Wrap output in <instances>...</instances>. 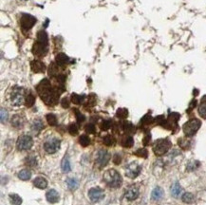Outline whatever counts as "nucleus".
<instances>
[{
    "label": "nucleus",
    "mask_w": 206,
    "mask_h": 205,
    "mask_svg": "<svg viewBox=\"0 0 206 205\" xmlns=\"http://www.w3.org/2000/svg\"><path fill=\"white\" fill-rule=\"evenodd\" d=\"M57 73H58V65L54 63H52L51 65H49L48 75L51 77H55V76H57Z\"/></svg>",
    "instance_id": "nucleus-31"
},
{
    "label": "nucleus",
    "mask_w": 206,
    "mask_h": 205,
    "mask_svg": "<svg viewBox=\"0 0 206 205\" xmlns=\"http://www.w3.org/2000/svg\"><path fill=\"white\" fill-rule=\"evenodd\" d=\"M110 159V155L108 151L105 150H100L97 155V163L99 165H100L101 167L105 166L108 164V162Z\"/></svg>",
    "instance_id": "nucleus-12"
},
{
    "label": "nucleus",
    "mask_w": 206,
    "mask_h": 205,
    "mask_svg": "<svg viewBox=\"0 0 206 205\" xmlns=\"http://www.w3.org/2000/svg\"><path fill=\"white\" fill-rule=\"evenodd\" d=\"M100 127H101V129L102 130H108L110 127H111V121H109V120H105V121H103L102 122H101V125H100Z\"/></svg>",
    "instance_id": "nucleus-37"
},
{
    "label": "nucleus",
    "mask_w": 206,
    "mask_h": 205,
    "mask_svg": "<svg viewBox=\"0 0 206 205\" xmlns=\"http://www.w3.org/2000/svg\"><path fill=\"white\" fill-rule=\"evenodd\" d=\"M79 143L82 146H88L89 143H90V139L88 138V136L87 135H82L80 138H79Z\"/></svg>",
    "instance_id": "nucleus-34"
},
{
    "label": "nucleus",
    "mask_w": 206,
    "mask_h": 205,
    "mask_svg": "<svg viewBox=\"0 0 206 205\" xmlns=\"http://www.w3.org/2000/svg\"><path fill=\"white\" fill-rule=\"evenodd\" d=\"M60 140L56 138H52L44 143V149L49 154H53L60 148Z\"/></svg>",
    "instance_id": "nucleus-9"
},
{
    "label": "nucleus",
    "mask_w": 206,
    "mask_h": 205,
    "mask_svg": "<svg viewBox=\"0 0 206 205\" xmlns=\"http://www.w3.org/2000/svg\"><path fill=\"white\" fill-rule=\"evenodd\" d=\"M55 62L57 65H65L66 64L69 63V58L68 55H66L65 53H58L55 57Z\"/></svg>",
    "instance_id": "nucleus-16"
},
{
    "label": "nucleus",
    "mask_w": 206,
    "mask_h": 205,
    "mask_svg": "<svg viewBox=\"0 0 206 205\" xmlns=\"http://www.w3.org/2000/svg\"><path fill=\"white\" fill-rule=\"evenodd\" d=\"M10 200L12 205H21V203H22V199L16 194L10 195Z\"/></svg>",
    "instance_id": "nucleus-29"
},
{
    "label": "nucleus",
    "mask_w": 206,
    "mask_h": 205,
    "mask_svg": "<svg viewBox=\"0 0 206 205\" xmlns=\"http://www.w3.org/2000/svg\"><path fill=\"white\" fill-rule=\"evenodd\" d=\"M121 161H122V158L119 156V154H115L113 156V162L115 163V164H120Z\"/></svg>",
    "instance_id": "nucleus-48"
},
{
    "label": "nucleus",
    "mask_w": 206,
    "mask_h": 205,
    "mask_svg": "<svg viewBox=\"0 0 206 205\" xmlns=\"http://www.w3.org/2000/svg\"><path fill=\"white\" fill-rule=\"evenodd\" d=\"M12 125L16 128H21L24 125V120L20 115H15L12 119Z\"/></svg>",
    "instance_id": "nucleus-21"
},
{
    "label": "nucleus",
    "mask_w": 206,
    "mask_h": 205,
    "mask_svg": "<svg viewBox=\"0 0 206 205\" xmlns=\"http://www.w3.org/2000/svg\"><path fill=\"white\" fill-rule=\"evenodd\" d=\"M44 128V124L42 122L41 120H35L34 122H32V125H31V129L34 131L35 133H38L40 132L41 130Z\"/></svg>",
    "instance_id": "nucleus-24"
},
{
    "label": "nucleus",
    "mask_w": 206,
    "mask_h": 205,
    "mask_svg": "<svg viewBox=\"0 0 206 205\" xmlns=\"http://www.w3.org/2000/svg\"><path fill=\"white\" fill-rule=\"evenodd\" d=\"M121 144L122 146L123 147H126V148H130V147H132V145L134 144V140L133 138L131 136H123L121 140Z\"/></svg>",
    "instance_id": "nucleus-18"
},
{
    "label": "nucleus",
    "mask_w": 206,
    "mask_h": 205,
    "mask_svg": "<svg viewBox=\"0 0 206 205\" xmlns=\"http://www.w3.org/2000/svg\"><path fill=\"white\" fill-rule=\"evenodd\" d=\"M141 171H142V167L140 166L138 163L131 162L126 168V174L128 178H136L140 175Z\"/></svg>",
    "instance_id": "nucleus-10"
},
{
    "label": "nucleus",
    "mask_w": 206,
    "mask_h": 205,
    "mask_svg": "<svg viewBox=\"0 0 206 205\" xmlns=\"http://www.w3.org/2000/svg\"><path fill=\"white\" fill-rule=\"evenodd\" d=\"M34 103H35V97L31 93H29L26 96V99H25V104H26V106H28V108H31V106L34 104Z\"/></svg>",
    "instance_id": "nucleus-28"
},
{
    "label": "nucleus",
    "mask_w": 206,
    "mask_h": 205,
    "mask_svg": "<svg viewBox=\"0 0 206 205\" xmlns=\"http://www.w3.org/2000/svg\"><path fill=\"white\" fill-rule=\"evenodd\" d=\"M201 125V122L200 120L192 119L184 124V125L183 127V132L187 137H192L197 133V131L200 129Z\"/></svg>",
    "instance_id": "nucleus-4"
},
{
    "label": "nucleus",
    "mask_w": 206,
    "mask_h": 205,
    "mask_svg": "<svg viewBox=\"0 0 206 205\" xmlns=\"http://www.w3.org/2000/svg\"><path fill=\"white\" fill-rule=\"evenodd\" d=\"M121 128L126 134H132L135 132V126L130 122H123L121 124Z\"/></svg>",
    "instance_id": "nucleus-17"
},
{
    "label": "nucleus",
    "mask_w": 206,
    "mask_h": 205,
    "mask_svg": "<svg viewBox=\"0 0 206 205\" xmlns=\"http://www.w3.org/2000/svg\"><path fill=\"white\" fill-rule=\"evenodd\" d=\"M88 196L91 201L97 202L99 200H101L102 199H104V192L101 188H98V187L91 188V189L88 191Z\"/></svg>",
    "instance_id": "nucleus-11"
},
{
    "label": "nucleus",
    "mask_w": 206,
    "mask_h": 205,
    "mask_svg": "<svg viewBox=\"0 0 206 205\" xmlns=\"http://www.w3.org/2000/svg\"><path fill=\"white\" fill-rule=\"evenodd\" d=\"M36 90L41 97V99L48 105H54L58 103L59 96L61 92L59 91L58 87L53 88L51 85V82L48 79H44L41 81L36 87Z\"/></svg>",
    "instance_id": "nucleus-1"
},
{
    "label": "nucleus",
    "mask_w": 206,
    "mask_h": 205,
    "mask_svg": "<svg viewBox=\"0 0 206 205\" xmlns=\"http://www.w3.org/2000/svg\"><path fill=\"white\" fill-rule=\"evenodd\" d=\"M1 122H5L8 119V112L6 109H4L3 108H1Z\"/></svg>",
    "instance_id": "nucleus-44"
},
{
    "label": "nucleus",
    "mask_w": 206,
    "mask_h": 205,
    "mask_svg": "<svg viewBox=\"0 0 206 205\" xmlns=\"http://www.w3.org/2000/svg\"><path fill=\"white\" fill-rule=\"evenodd\" d=\"M61 104H62V106H63L64 108H69V101L68 98H64V99H62Z\"/></svg>",
    "instance_id": "nucleus-46"
},
{
    "label": "nucleus",
    "mask_w": 206,
    "mask_h": 205,
    "mask_svg": "<svg viewBox=\"0 0 206 205\" xmlns=\"http://www.w3.org/2000/svg\"><path fill=\"white\" fill-rule=\"evenodd\" d=\"M74 111H75V115H76V119H77V122H83L86 120L85 116H84L83 114H82L79 110L74 109Z\"/></svg>",
    "instance_id": "nucleus-41"
},
{
    "label": "nucleus",
    "mask_w": 206,
    "mask_h": 205,
    "mask_svg": "<svg viewBox=\"0 0 206 205\" xmlns=\"http://www.w3.org/2000/svg\"><path fill=\"white\" fill-rule=\"evenodd\" d=\"M35 23H36V18L34 16L28 14V13L22 14L21 18H20V25H21V28L23 30H30L32 27H34Z\"/></svg>",
    "instance_id": "nucleus-8"
},
{
    "label": "nucleus",
    "mask_w": 206,
    "mask_h": 205,
    "mask_svg": "<svg viewBox=\"0 0 206 205\" xmlns=\"http://www.w3.org/2000/svg\"><path fill=\"white\" fill-rule=\"evenodd\" d=\"M47 121L48 122L49 125L52 126H54L57 125V118L56 116L54 115V114H48L47 115Z\"/></svg>",
    "instance_id": "nucleus-36"
},
{
    "label": "nucleus",
    "mask_w": 206,
    "mask_h": 205,
    "mask_svg": "<svg viewBox=\"0 0 206 205\" xmlns=\"http://www.w3.org/2000/svg\"><path fill=\"white\" fill-rule=\"evenodd\" d=\"M62 170L65 173H68V172L70 171L71 167H70V163H69V161L68 158H64L63 161H62Z\"/></svg>",
    "instance_id": "nucleus-33"
},
{
    "label": "nucleus",
    "mask_w": 206,
    "mask_h": 205,
    "mask_svg": "<svg viewBox=\"0 0 206 205\" xmlns=\"http://www.w3.org/2000/svg\"><path fill=\"white\" fill-rule=\"evenodd\" d=\"M34 144V141L30 136L28 135H23L21 137L18 138L17 143H16V145H17V148L20 151H25V150H29L30 147Z\"/></svg>",
    "instance_id": "nucleus-7"
},
{
    "label": "nucleus",
    "mask_w": 206,
    "mask_h": 205,
    "mask_svg": "<svg viewBox=\"0 0 206 205\" xmlns=\"http://www.w3.org/2000/svg\"><path fill=\"white\" fill-rule=\"evenodd\" d=\"M30 68L31 70L35 73H41L44 72L46 70V65L43 62H41L39 60H34L30 63Z\"/></svg>",
    "instance_id": "nucleus-13"
},
{
    "label": "nucleus",
    "mask_w": 206,
    "mask_h": 205,
    "mask_svg": "<svg viewBox=\"0 0 206 205\" xmlns=\"http://www.w3.org/2000/svg\"><path fill=\"white\" fill-rule=\"evenodd\" d=\"M199 114L204 119H206V96H204L201 100V103L199 106Z\"/></svg>",
    "instance_id": "nucleus-23"
},
{
    "label": "nucleus",
    "mask_w": 206,
    "mask_h": 205,
    "mask_svg": "<svg viewBox=\"0 0 206 205\" xmlns=\"http://www.w3.org/2000/svg\"><path fill=\"white\" fill-rule=\"evenodd\" d=\"M95 125H93V124H88L87 126H86V131H87V133H88V134H93V133H95Z\"/></svg>",
    "instance_id": "nucleus-43"
},
{
    "label": "nucleus",
    "mask_w": 206,
    "mask_h": 205,
    "mask_svg": "<svg viewBox=\"0 0 206 205\" xmlns=\"http://www.w3.org/2000/svg\"><path fill=\"white\" fill-rule=\"evenodd\" d=\"M135 155L138 156V157H140V158H144L145 159V158H147V156H148V152H147L146 149L141 148V149H138L135 152Z\"/></svg>",
    "instance_id": "nucleus-38"
},
{
    "label": "nucleus",
    "mask_w": 206,
    "mask_h": 205,
    "mask_svg": "<svg viewBox=\"0 0 206 205\" xmlns=\"http://www.w3.org/2000/svg\"><path fill=\"white\" fill-rule=\"evenodd\" d=\"M103 142H104V143H105L106 146H113V145L115 144V143H116V140H115V138H114L113 136L108 135V136H105V137L104 138Z\"/></svg>",
    "instance_id": "nucleus-30"
},
{
    "label": "nucleus",
    "mask_w": 206,
    "mask_h": 205,
    "mask_svg": "<svg viewBox=\"0 0 206 205\" xmlns=\"http://www.w3.org/2000/svg\"><path fill=\"white\" fill-rule=\"evenodd\" d=\"M182 193V187H180L179 183V182H175L171 186V194L173 196H175V198H178V196L180 195Z\"/></svg>",
    "instance_id": "nucleus-22"
},
{
    "label": "nucleus",
    "mask_w": 206,
    "mask_h": 205,
    "mask_svg": "<svg viewBox=\"0 0 206 205\" xmlns=\"http://www.w3.org/2000/svg\"><path fill=\"white\" fill-rule=\"evenodd\" d=\"M104 180L106 185L111 188H118L122 185L123 178L116 170H108L104 174Z\"/></svg>",
    "instance_id": "nucleus-3"
},
{
    "label": "nucleus",
    "mask_w": 206,
    "mask_h": 205,
    "mask_svg": "<svg viewBox=\"0 0 206 205\" xmlns=\"http://www.w3.org/2000/svg\"><path fill=\"white\" fill-rule=\"evenodd\" d=\"M149 142H150V135L148 134V135H146V136L144 137V144L146 145V144L149 143Z\"/></svg>",
    "instance_id": "nucleus-49"
},
{
    "label": "nucleus",
    "mask_w": 206,
    "mask_h": 205,
    "mask_svg": "<svg viewBox=\"0 0 206 205\" xmlns=\"http://www.w3.org/2000/svg\"><path fill=\"white\" fill-rule=\"evenodd\" d=\"M30 177H31V172L29 169H23L18 174V178L22 180H28L30 178Z\"/></svg>",
    "instance_id": "nucleus-25"
},
{
    "label": "nucleus",
    "mask_w": 206,
    "mask_h": 205,
    "mask_svg": "<svg viewBox=\"0 0 206 205\" xmlns=\"http://www.w3.org/2000/svg\"><path fill=\"white\" fill-rule=\"evenodd\" d=\"M152 122H153V118H152L150 115H145V116L142 119L141 124H143V125H149V124H151Z\"/></svg>",
    "instance_id": "nucleus-40"
},
{
    "label": "nucleus",
    "mask_w": 206,
    "mask_h": 205,
    "mask_svg": "<svg viewBox=\"0 0 206 205\" xmlns=\"http://www.w3.org/2000/svg\"><path fill=\"white\" fill-rule=\"evenodd\" d=\"M67 184H68V187L72 191L76 190L78 188V182L75 178H68L67 179Z\"/></svg>",
    "instance_id": "nucleus-32"
},
{
    "label": "nucleus",
    "mask_w": 206,
    "mask_h": 205,
    "mask_svg": "<svg viewBox=\"0 0 206 205\" xmlns=\"http://www.w3.org/2000/svg\"><path fill=\"white\" fill-rule=\"evenodd\" d=\"M85 100V96L84 95H78L76 93H72L71 94V102L75 104H80L84 102Z\"/></svg>",
    "instance_id": "nucleus-26"
},
{
    "label": "nucleus",
    "mask_w": 206,
    "mask_h": 205,
    "mask_svg": "<svg viewBox=\"0 0 206 205\" xmlns=\"http://www.w3.org/2000/svg\"><path fill=\"white\" fill-rule=\"evenodd\" d=\"M27 164L30 165V166H35V165L37 164L36 160H35L34 158H32V157L28 158V159H27Z\"/></svg>",
    "instance_id": "nucleus-45"
},
{
    "label": "nucleus",
    "mask_w": 206,
    "mask_h": 205,
    "mask_svg": "<svg viewBox=\"0 0 206 205\" xmlns=\"http://www.w3.org/2000/svg\"><path fill=\"white\" fill-rule=\"evenodd\" d=\"M179 144L180 147H183V149H187L188 148V145H189V141L185 140V139H180V140L179 141Z\"/></svg>",
    "instance_id": "nucleus-42"
},
{
    "label": "nucleus",
    "mask_w": 206,
    "mask_h": 205,
    "mask_svg": "<svg viewBox=\"0 0 206 205\" xmlns=\"http://www.w3.org/2000/svg\"><path fill=\"white\" fill-rule=\"evenodd\" d=\"M34 184L35 187L39 188V189H45L48 186V182L44 178H36L34 180Z\"/></svg>",
    "instance_id": "nucleus-19"
},
{
    "label": "nucleus",
    "mask_w": 206,
    "mask_h": 205,
    "mask_svg": "<svg viewBox=\"0 0 206 205\" xmlns=\"http://www.w3.org/2000/svg\"><path fill=\"white\" fill-rule=\"evenodd\" d=\"M96 103V99L94 95H90L88 97V102H87V105H90V106H93Z\"/></svg>",
    "instance_id": "nucleus-47"
},
{
    "label": "nucleus",
    "mask_w": 206,
    "mask_h": 205,
    "mask_svg": "<svg viewBox=\"0 0 206 205\" xmlns=\"http://www.w3.org/2000/svg\"><path fill=\"white\" fill-rule=\"evenodd\" d=\"M116 116L120 119H126L128 116V111L126 108H119L116 112Z\"/></svg>",
    "instance_id": "nucleus-35"
},
{
    "label": "nucleus",
    "mask_w": 206,
    "mask_h": 205,
    "mask_svg": "<svg viewBox=\"0 0 206 205\" xmlns=\"http://www.w3.org/2000/svg\"><path fill=\"white\" fill-rule=\"evenodd\" d=\"M46 198H47V200L51 203H56L59 201V194L57 193L56 190L54 189H52L47 192L46 194Z\"/></svg>",
    "instance_id": "nucleus-14"
},
{
    "label": "nucleus",
    "mask_w": 206,
    "mask_h": 205,
    "mask_svg": "<svg viewBox=\"0 0 206 205\" xmlns=\"http://www.w3.org/2000/svg\"><path fill=\"white\" fill-rule=\"evenodd\" d=\"M171 147V143L166 139H160L156 141L153 145V151L157 156H162L165 154Z\"/></svg>",
    "instance_id": "nucleus-5"
},
{
    "label": "nucleus",
    "mask_w": 206,
    "mask_h": 205,
    "mask_svg": "<svg viewBox=\"0 0 206 205\" xmlns=\"http://www.w3.org/2000/svg\"><path fill=\"white\" fill-rule=\"evenodd\" d=\"M48 39L47 32L40 30L37 34V39L32 47V53L38 57L45 56L48 52Z\"/></svg>",
    "instance_id": "nucleus-2"
},
{
    "label": "nucleus",
    "mask_w": 206,
    "mask_h": 205,
    "mask_svg": "<svg viewBox=\"0 0 206 205\" xmlns=\"http://www.w3.org/2000/svg\"><path fill=\"white\" fill-rule=\"evenodd\" d=\"M139 196V190L136 187H130L126 193V198L128 200H134Z\"/></svg>",
    "instance_id": "nucleus-15"
},
{
    "label": "nucleus",
    "mask_w": 206,
    "mask_h": 205,
    "mask_svg": "<svg viewBox=\"0 0 206 205\" xmlns=\"http://www.w3.org/2000/svg\"><path fill=\"white\" fill-rule=\"evenodd\" d=\"M182 200H183V202L190 204V203H193L195 201V196L191 193H184L182 196Z\"/></svg>",
    "instance_id": "nucleus-27"
},
{
    "label": "nucleus",
    "mask_w": 206,
    "mask_h": 205,
    "mask_svg": "<svg viewBox=\"0 0 206 205\" xmlns=\"http://www.w3.org/2000/svg\"><path fill=\"white\" fill-rule=\"evenodd\" d=\"M162 196H163V190L161 187H156L155 189L152 191L151 199L153 200H159L162 198Z\"/></svg>",
    "instance_id": "nucleus-20"
},
{
    "label": "nucleus",
    "mask_w": 206,
    "mask_h": 205,
    "mask_svg": "<svg viewBox=\"0 0 206 205\" xmlns=\"http://www.w3.org/2000/svg\"><path fill=\"white\" fill-rule=\"evenodd\" d=\"M11 103L12 104V105L15 106H19L22 104L23 101H24V91L22 87H15L12 91L11 93Z\"/></svg>",
    "instance_id": "nucleus-6"
},
{
    "label": "nucleus",
    "mask_w": 206,
    "mask_h": 205,
    "mask_svg": "<svg viewBox=\"0 0 206 205\" xmlns=\"http://www.w3.org/2000/svg\"><path fill=\"white\" fill-rule=\"evenodd\" d=\"M68 130H69V134L72 135V136H75V135L78 134V126H77L75 124H71V125L69 126Z\"/></svg>",
    "instance_id": "nucleus-39"
}]
</instances>
